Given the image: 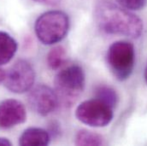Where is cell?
Returning <instances> with one entry per match:
<instances>
[{"instance_id": "1", "label": "cell", "mask_w": 147, "mask_h": 146, "mask_svg": "<svg viewBox=\"0 0 147 146\" xmlns=\"http://www.w3.org/2000/svg\"><path fill=\"white\" fill-rule=\"evenodd\" d=\"M94 19L105 34L137 38L143 33V22L134 14L110 1L101 0L94 8Z\"/></svg>"}, {"instance_id": "2", "label": "cell", "mask_w": 147, "mask_h": 146, "mask_svg": "<svg viewBox=\"0 0 147 146\" xmlns=\"http://www.w3.org/2000/svg\"><path fill=\"white\" fill-rule=\"evenodd\" d=\"M37 38L45 44H54L67 36L69 29V16L60 10H50L42 14L34 26Z\"/></svg>"}, {"instance_id": "3", "label": "cell", "mask_w": 147, "mask_h": 146, "mask_svg": "<svg viewBox=\"0 0 147 146\" xmlns=\"http://www.w3.org/2000/svg\"><path fill=\"white\" fill-rule=\"evenodd\" d=\"M107 63L114 76L121 80L127 79L135 65V50L134 44L127 41L113 43L107 52Z\"/></svg>"}, {"instance_id": "4", "label": "cell", "mask_w": 147, "mask_h": 146, "mask_svg": "<svg viewBox=\"0 0 147 146\" xmlns=\"http://www.w3.org/2000/svg\"><path fill=\"white\" fill-rule=\"evenodd\" d=\"M85 73L79 65H71L57 74L55 86L58 98L65 104H71L85 88Z\"/></svg>"}, {"instance_id": "5", "label": "cell", "mask_w": 147, "mask_h": 146, "mask_svg": "<svg viewBox=\"0 0 147 146\" xmlns=\"http://www.w3.org/2000/svg\"><path fill=\"white\" fill-rule=\"evenodd\" d=\"M76 118L92 127H104L110 124L114 117L113 107L96 98L82 102L75 110Z\"/></svg>"}, {"instance_id": "6", "label": "cell", "mask_w": 147, "mask_h": 146, "mask_svg": "<svg viewBox=\"0 0 147 146\" xmlns=\"http://www.w3.org/2000/svg\"><path fill=\"white\" fill-rule=\"evenodd\" d=\"M5 87L14 93H24L32 89L35 81V72L26 60H17L5 73Z\"/></svg>"}, {"instance_id": "7", "label": "cell", "mask_w": 147, "mask_h": 146, "mask_svg": "<svg viewBox=\"0 0 147 146\" xmlns=\"http://www.w3.org/2000/svg\"><path fill=\"white\" fill-rule=\"evenodd\" d=\"M28 103L31 109L37 114L46 116L54 112L58 106L59 98L50 86L40 84L29 92Z\"/></svg>"}, {"instance_id": "8", "label": "cell", "mask_w": 147, "mask_h": 146, "mask_svg": "<svg viewBox=\"0 0 147 146\" xmlns=\"http://www.w3.org/2000/svg\"><path fill=\"white\" fill-rule=\"evenodd\" d=\"M24 105L16 99H6L0 104V127L11 128L26 121Z\"/></svg>"}, {"instance_id": "9", "label": "cell", "mask_w": 147, "mask_h": 146, "mask_svg": "<svg viewBox=\"0 0 147 146\" xmlns=\"http://www.w3.org/2000/svg\"><path fill=\"white\" fill-rule=\"evenodd\" d=\"M50 134L45 129L30 127L26 129L19 139V145L22 146H44L50 143Z\"/></svg>"}, {"instance_id": "10", "label": "cell", "mask_w": 147, "mask_h": 146, "mask_svg": "<svg viewBox=\"0 0 147 146\" xmlns=\"http://www.w3.org/2000/svg\"><path fill=\"white\" fill-rule=\"evenodd\" d=\"M16 39L6 32L0 31V66L10 62L17 51Z\"/></svg>"}, {"instance_id": "11", "label": "cell", "mask_w": 147, "mask_h": 146, "mask_svg": "<svg viewBox=\"0 0 147 146\" xmlns=\"http://www.w3.org/2000/svg\"><path fill=\"white\" fill-rule=\"evenodd\" d=\"M103 137L96 133H92L87 130H80L75 136L76 145H103Z\"/></svg>"}, {"instance_id": "12", "label": "cell", "mask_w": 147, "mask_h": 146, "mask_svg": "<svg viewBox=\"0 0 147 146\" xmlns=\"http://www.w3.org/2000/svg\"><path fill=\"white\" fill-rule=\"evenodd\" d=\"M66 59V50L62 46H56L52 48L47 55V63L49 67L57 70L60 69Z\"/></svg>"}, {"instance_id": "13", "label": "cell", "mask_w": 147, "mask_h": 146, "mask_svg": "<svg viewBox=\"0 0 147 146\" xmlns=\"http://www.w3.org/2000/svg\"><path fill=\"white\" fill-rule=\"evenodd\" d=\"M96 98L103 100L104 102L107 103L112 106L113 108L115 106L118 101V96L115 90L109 86H100L97 89L96 92Z\"/></svg>"}, {"instance_id": "14", "label": "cell", "mask_w": 147, "mask_h": 146, "mask_svg": "<svg viewBox=\"0 0 147 146\" xmlns=\"http://www.w3.org/2000/svg\"><path fill=\"white\" fill-rule=\"evenodd\" d=\"M123 8L130 10H140L146 4V0H116Z\"/></svg>"}, {"instance_id": "15", "label": "cell", "mask_w": 147, "mask_h": 146, "mask_svg": "<svg viewBox=\"0 0 147 146\" xmlns=\"http://www.w3.org/2000/svg\"><path fill=\"white\" fill-rule=\"evenodd\" d=\"M34 1L38 3L44 5H49V6H56L61 2V0H34Z\"/></svg>"}, {"instance_id": "16", "label": "cell", "mask_w": 147, "mask_h": 146, "mask_svg": "<svg viewBox=\"0 0 147 146\" xmlns=\"http://www.w3.org/2000/svg\"><path fill=\"white\" fill-rule=\"evenodd\" d=\"M11 142L6 138H0V146H10Z\"/></svg>"}, {"instance_id": "17", "label": "cell", "mask_w": 147, "mask_h": 146, "mask_svg": "<svg viewBox=\"0 0 147 146\" xmlns=\"http://www.w3.org/2000/svg\"><path fill=\"white\" fill-rule=\"evenodd\" d=\"M4 76H5V73L3 72V69H0V82H2L4 79Z\"/></svg>"}, {"instance_id": "18", "label": "cell", "mask_w": 147, "mask_h": 146, "mask_svg": "<svg viewBox=\"0 0 147 146\" xmlns=\"http://www.w3.org/2000/svg\"><path fill=\"white\" fill-rule=\"evenodd\" d=\"M145 79H146V81L147 84V66L146 68V71H145Z\"/></svg>"}]
</instances>
